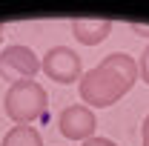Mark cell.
<instances>
[{
    "instance_id": "obj_1",
    "label": "cell",
    "mask_w": 149,
    "mask_h": 146,
    "mask_svg": "<svg viewBox=\"0 0 149 146\" xmlns=\"http://www.w3.org/2000/svg\"><path fill=\"white\" fill-rule=\"evenodd\" d=\"M138 80V60L126 52L106 55L95 69L83 72L77 80V92L89 109H106L118 103Z\"/></svg>"
},
{
    "instance_id": "obj_2",
    "label": "cell",
    "mask_w": 149,
    "mask_h": 146,
    "mask_svg": "<svg viewBox=\"0 0 149 146\" xmlns=\"http://www.w3.org/2000/svg\"><path fill=\"white\" fill-rule=\"evenodd\" d=\"M46 106H49V95L37 80H17L9 86L3 97L6 117L15 126H32L35 120L46 115Z\"/></svg>"
},
{
    "instance_id": "obj_3",
    "label": "cell",
    "mask_w": 149,
    "mask_h": 146,
    "mask_svg": "<svg viewBox=\"0 0 149 146\" xmlns=\"http://www.w3.org/2000/svg\"><path fill=\"white\" fill-rule=\"evenodd\" d=\"M40 69L55 83H74L83 77V60L69 46H52L40 60Z\"/></svg>"
},
{
    "instance_id": "obj_4",
    "label": "cell",
    "mask_w": 149,
    "mask_h": 146,
    "mask_svg": "<svg viewBox=\"0 0 149 146\" xmlns=\"http://www.w3.org/2000/svg\"><path fill=\"white\" fill-rule=\"evenodd\" d=\"M37 72H40V57L29 46L12 43L0 52V77L17 83V80H35Z\"/></svg>"
},
{
    "instance_id": "obj_5",
    "label": "cell",
    "mask_w": 149,
    "mask_h": 146,
    "mask_svg": "<svg viewBox=\"0 0 149 146\" xmlns=\"http://www.w3.org/2000/svg\"><path fill=\"white\" fill-rule=\"evenodd\" d=\"M57 126H60V135L69 138V140H89L95 138V129H97V120H95V112L83 103H74V106H66L57 117Z\"/></svg>"
},
{
    "instance_id": "obj_6",
    "label": "cell",
    "mask_w": 149,
    "mask_h": 146,
    "mask_svg": "<svg viewBox=\"0 0 149 146\" xmlns=\"http://www.w3.org/2000/svg\"><path fill=\"white\" fill-rule=\"evenodd\" d=\"M112 32V20H97V17H77L72 20V35L77 43H83V46H97V43H103Z\"/></svg>"
},
{
    "instance_id": "obj_7",
    "label": "cell",
    "mask_w": 149,
    "mask_h": 146,
    "mask_svg": "<svg viewBox=\"0 0 149 146\" xmlns=\"http://www.w3.org/2000/svg\"><path fill=\"white\" fill-rule=\"evenodd\" d=\"M0 146H43V138L35 126H12L3 135Z\"/></svg>"
},
{
    "instance_id": "obj_8",
    "label": "cell",
    "mask_w": 149,
    "mask_h": 146,
    "mask_svg": "<svg viewBox=\"0 0 149 146\" xmlns=\"http://www.w3.org/2000/svg\"><path fill=\"white\" fill-rule=\"evenodd\" d=\"M138 77L149 86V46L143 49V55H141V60H138Z\"/></svg>"
},
{
    "instance_id": "obj_9",
    "label": "cell",
    "mask_w": 149,
    "mask_h": 146,
    "mask_svg": "<svg viewBox=\"0 0 149 146\" xmlns=\"http://www.w3.org/2000/svg\"><path fill=\"white\" fill-rule=\"evenodd\" d=\"M80 146H118V143L109 140V138H97V135H95V138H89V140H83Z\"/></svg>"
},
{
    "instance_id": "obj_10",
    "label": "cell",
    "mask_w": 149,
    "mask_h": 146,
    "mask_svg": "<svg viewBox=\"0 0 149 146\" xmlns=\"http://www.w3.org/2000/svg\"><path fill=\"white\" fill-rule=\"evenodd\" d=\"M129 29L135 32V35H141V37H149V26H141V23H132Z\"/></svg>"
},
{
    "instance_id": "obj_11",
    "label": "cell",
    "mask_w": 149,
    "mask_h": 146,
    "mask_svg": "<svg viewBox=\"0 0 149 146\" xmlns=\"http://www.w3.org/2000/svg\"><path fill=\"white\" fill-rule=\"evenodd\" d=\"M141 135H143V140H149V115L143 117V126H141Z\"/></svg>"
},
{
    "instance_id": "obj_12",
    "label": "cell",
    "mask_w": 149,
    "mask_h": 146,
    "mask_svg": "<svg viewBox=\"0 0 149 146\" xmlns=\"http://www.w3.org/2000/svg\"><path fill=\"white\" fill-rule=\"evenodd\" d=\"M0 35H3V23H0Z\"/></svg>"
},
{
    "instance_id": "obj_13",
    "label": "cell",
    "mask_w": 149,
    "mask_h": 146,
    "mask_svg": "<svg viewBox=\"0 0 149 146\" xmlns=\"http://www.w3.org/2000/svg\"><path fill=\"white\" fill-rule=\"evenodd\" d=\"M143 146H149V140H143Z\"/></svg>"
}]
</instances>
